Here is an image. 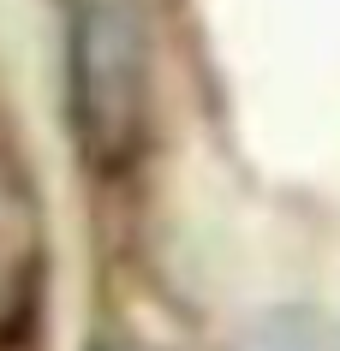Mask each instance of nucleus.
I'll use <instances>...</instances> for the list:
<instances>
[{
  "label": "nucleus",
  "mask_w": 340,
  "mask_h": 351,
  "mask_svg": "<svg viewBox=\"0 0 340 351\" xmlns=\"http://www.w3.org/2000/svg\"><path fill=\"white\" fill-rule=\"evenodd\" d=\"M251 351H322L317 339H310V328H293V322H275V328L257 339Z\"/></svg>",
  "instance_id": "nucleus-1"
}]
</instances>
